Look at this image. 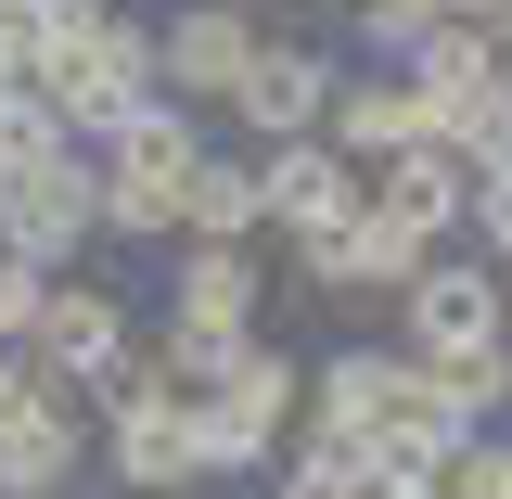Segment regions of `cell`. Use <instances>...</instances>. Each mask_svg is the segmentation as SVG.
Segmentation results:
<instances>
[{"label":"cell","mask_w":512,"mask_h":499,"mask_svg":"<svg viewBox=\"0 0 512 499\" xmlns=\"http://www.w3.org/2000/svg\"><path fill=\"white\" fill-rule=\"evenodd\" d=\"M103 154V231H192V167H205V141H192L180 103H141L116 141H90Z\"/></svg>","instance_id":"obj_1"},{"label":"cell","mask_w":512,"mask_h":499,"mask_svg":"<svg viewBox=\"0 0 512 499\" xmlns=\"http://www.w3.org/2000/svg\"><path fill=\"white\" fill-rule=\"evenodd\" d=\"M90 231H103V154H90V141H77V154H39V167L0 180V244H13V256L52 269V256H77Z\"/></svg>","instance_id":"obj_2"},{"label":"cell","mask_w":512,"mask_h":499,"mask_svg":"<svg viewBox=\"0 0 512 499\" xmlns=\"http://www.w3.org/2000/svg\"><path fill=\"white\" fill-rule=\"evenodd\" d=\"M500 256H423L410 295H397V333L410 359H461V346H500Z\"/></svg>","instance_id":"obj_3"},{"label":"cell","mask_w":512,"mask_h":499,"mask_svg":"<svg viewBox=\"0 0 512 499\" xmlns=\"http://www.w3.org/2000/svg\"><path fill=\"white\" fill-rule=\"evenodd\" d=\"M154 64H167V90H180V103H231V90H244V64H256V26L231 13V0H180V13L154 26Z\"/></svg>","instance_id":"obj_4"},{"label":"cell","mask_w":512,"mask_h":499,"mask_svg":"<svg viewBox=\"0 0 512 499\" xmlns=\"http://www.w3.org/2000/svg\"><path fill=\"white\" fill-rule=\"evenodd\" d=\"M333 64L320 52H295V39H256V64H244V90H231V116L256 128V141H308V128H333Z\"/></svg>","instance_id":"obj_5"},{"label":"cell","mask_w":512,"mask_h":499,"mask_svg":"<svg viewBox=\"0 0 512 499\" xmlns=\"http://www.w3.org/2000/svg\"><path fill=\"white\" fill-rule=\"evenodd\" d=\"M256 192H269V218L295 231V244H320V231H346L359 218V180H346V141H269V167H256Z\"/></svg>","instance_id":"obj_6"},{"label":"cell","mask_w":512,"mask_h":499,"mask_svg":"<svg viewBox=\"0 0 512 499\" xmlns=\"http://www.w3.org/2000/svg\"><path fill=\"white\" fill-rule=\"evenodd\" d=\"M26 346H39V372H52V384H116V372H128V308L103 295V282H90V295L52 282V308H39Z\"/></svg>","instance_id":"obj_7"},{"label":"cell","mask_w":512,"mask_h":499,"mask_svg":"<svg viewBox=\"0 0 512 499\" xmlns=\"http://www.w3.org/2000/svg\"><path fill=\"white\" fill-rule=\"evenodd\" d=\"M423 256H436L423 231H397L384 205H359L346 231H320V244H308V282H320V295H410Z\"/></svg>","instance_id":"obj_8"},{"label":"cell","mask_w":512,"mask_h":499,"mask_svg":"<svg viewBox=\"0 0 512 499\" xmlns=\"http://www.w3.org/2000/svg\"><path fill=\"white\" fill-rule=\"evenodd\" d=\"M372 205L397 218V231H423V244H436V231L474 218V154H461V141H410V154H384Z\"/></svg>","instance_id":"obj_9"},{"label":"cell","mask_w":512,"mask_h":499,"mask_svg":"<svg viewBox=\"0 0 512 499\" xmlns=\"http://www.w3.org/2000/svg\"><path fill=\"white\" fill-rule=\"evenodd\" d=\"M320 141H346V154H410V141H436V103H423V77H410V64H384V77H346V90H333V128H320Z\"/></svg>","instance_id":"obj_10"},{"label":"cell","mask_w":512,"mask_h":499,"mask_svg":"<svg viewBox=\"0 0 512 499\" xmlns=\"http://www.w3.org/2000/svg\"><path fill=\"white\" fill-rule=\"evenodd\" d=\"M397 397H410V359H397V346H333V359H320V436L384 448Z\"/></svg>","instance_id":"obj_11"},{"label":"cell","mask_w":512,"mask_h":499,"mask_svg":"<svg viewBox=\"0 0 512 499\" xmlns=\"http://www.w3.org/2000/svg\"><path fill=\"white\" fill-rule=\"evenodd\" d=\"M180 320L192 333H244L256 320V256L244 244H192L180 256Z\"/></svg>","instance_id":"obj_12"},{"label":"cell","mask_w":512,"mask_h":499,"mask_svg":"<svg viewBox=\"0 0 512 499\" xmlns=\"http://www.w3.org/2000/svg\"><path fill=\"white\" fill-rule=\"evenodd\" d=\"M64 474H77V423H64V410H13V423H0V487L52 499Z\"/></svg>","instance_id":"obj_13"},{"label":"cell","mask_w":512,"mask_h":499,"mask_svg":"<svg viewBox=\"0 0 512 499\" xmlns=\"http://www.w3.org/2000/svg\"><path fill=\"white\" fill-rule=\"evenodd\" d=\"M256 218H269L256 167H244V154H205V167H192V244H244Z\"/></svg>","instance_id":"obj_14"},{"label":"cell","mask_w":512,"mask_h":499,"mask_svg":"<svg viewBox=\"0 0 512 499\" xmlns=\"http://www.w3.org/2000/svg\"><path fill=\"white\" fill-rule=\"evenodd\" d=\"M372 474H384V461H372L359 436H308V448H295V474H282V499H372Z\"/></svg>","instance_id":"obj_15"},{"label":"cell","mask_w":512,"mask_h":499,"mask_svg":"<svg viewBox=\"0 0 512 499\" xmlns=\"http://www.w3.org/2000/svg\"><path fill=\"white\" fill-rule=\"evenodd\" d=\"M256 448H269V423H256V410H231V397H192V461H205V474H244Z\"/></svg>","instance_id":"obj_16"},{"label":"cell","mask_w":512,"mask_h":499,"mask_svg":"<svg viewBox=\"0 0 512 499\" xmlns=\"http://www.w3.org/2000/svg\"><path fill=\"white\" fill-rule=\"evenodd\" d=\"M423 372L448 384V410H461V423H487V410H512V359H500V346H461V359H423Z\"/></svg>","instance_id":"obj_17"},{"label":"cell","mask_w":512,"mask_h":499,"mask_svg":"<svg viewBox=\"0 0 512 499\" xmlns=\"http://www.w3.org/2000/svg\"><path fill=\"white\" fill-rule=\"evenodd\" d=\"M205 397H231V410H256V423H282V410H295V359H269V346H244V359H231V372L205 384Z\"/></svg>","instance_id":"obj_18"},{"label":"cell","mask_w":512,"mask_h":499,"mask_svg":"<svg viewBox=\"0 0 512 499\" xmlns=\"http://www.w3.org/2000/svg\"><path fill=\"white\" fill-rule=\"evenodd\" d=\"M436 26H448V0H359V39H372L384 64H410Z\"/></svg>","instance_id":"obj_19"},{"label":"cell","mask_w":512,"mask_h":499,"mask_svg":"<svg viewBox=\"0 0 512 499\" xmlns=\"http://www.w3.org/2000/svg\"><path fill=\"white\" fill-rule=\"evenodd\" d=\"M39 308H52V269L0 244V346H26V333H39Z\"/></svg>","instance_id":"obj_20"},{"label":"cell","mask_w":512,"mask_h":499,"mask_svg":"<svg viewBox=\"0 0 512 499\" xmlns=\"http://www.w3.org/2000/svg\"><path fill=\"white\" fill-rule=\"evenodd\" d=\"M448 499H512V448H461L448 461Z\"/></svg>","instance_id":"obj_21"},{"label":"cell","mask_w":512,"mask_h":499,"mask_svg":"<svg viewBox=\"0 0 512 499\" xmlns=\"http://www.w3.org/2000/svg\"><path fill=\"white\" fill-rule=\"evenodd\" d=\"M474 231H487V256L512 269V167H487V180H474Z\"/></svg>","instance_id":"obj_22"},{"label":"cell","mask_w":512,"mask_h":499,"mask_svg":"<svg viewBox=\"0 0 512 499\" xmlns=\"http://www.w3.org/2000/svg\"><path fill=\"white\" fill-rule=\"evenodd\" d=\"M0 90H39V26L0 13Z\"/></svg>","instance_id":"obj_23"},{"label":"cell","mask_w":512,"mask_h":499,"mask_svg":"<svg viewBox=\"0 0 512 499\" xmlns=\"http://www.w3.org/2000/svg\"><path fill=\"white\" fill-rule=\"evenodd\" d=\"M372 499H448V474H397V461H384V474H372Z\"/></svg>","instance_id":"obj_24"},{"label":"cell","mask_w":512,"mask_h":499,"mask_svg":"<svg viewBox=\"0 0 512 499\" xmlns=\"http://www.w3.org/2000/svg\"><path fill=\"white\" fill-rule=\"evenodd\" d=\"M13 410H39V384H26V359H13V346H0V423H13Z\"/></svg>","instance_id":"obj_25"},{"label":"cell","mask_w":512,"mask_h":499,"mask_svg":"<svg viewBox=\"0 0 512 499\" xmlns=\"http://www.w3.org/2000/svg\"><path fill=\"white\" fill-rule=\"evenodd\" d=\"M448 13H461V26H500V13H512V0H448Z\"/></svg>","instance_id":"obj_26"},{"label":"cell","mask_w":512,"mask_h":499,"mask_svg":"<svg viewBox=\"0 0 512 499\" xmlns=\"http://www.w3.org/2000/svg\"><path fill=\"white\" fill-rule=\"evenodd\" d=\"M0 13H26V26H52V13H64V0H0Z\"/></svg>","instance_id":"obj_27"},{"label":"cell","mask_w":512,"mask_h":499,"mask_svg":"<svg viewBox=\"0 0 512 499\" xmlns=\"http://www.w3.org/2000/svg\"><path fill=\"white\" fill-rule=\"evenodd\" d=\"M320 13H359V0H320Z\"/></svg>","instance_id":"obj_28"},{"label":"cell","mask_w":512,"mask_h":499,"mask_svg":"<svg viewBox=\"0 0 512 499\" xmlns=\"http://www.w3.org/2000/svg\"><path fill=\"white\" fill-rule=\"evenodd\" d=\"M500 333H512V308H500Z\"/></svg>","instance_id":"obj_29"},{"label":"cell","mask_w":512,"mask_h":499,"mask_svg":"<svg viewBox=\"0 0 512 499\" xmlns=\"http://www.w3.org/2000/svg\"><path fill=\"white\" fill-rule=\"evenodd\" d=\"M231 13H244V0H231Z\"/></svg>","instance_id":"obj_30"},{"label":"cell","mask_w":512,"mask_h":499,"mask_svg":"<svg viewBox=\"0 0 512 499\" xmlns=\"http://www.w3.org/2000/svg\"><path fill=\"white\" fill-rule=\"evenodd\" d=\"M0 499H13V487H0Z\"/></svg>","instance_id":"obj_31"}]
</instances>
